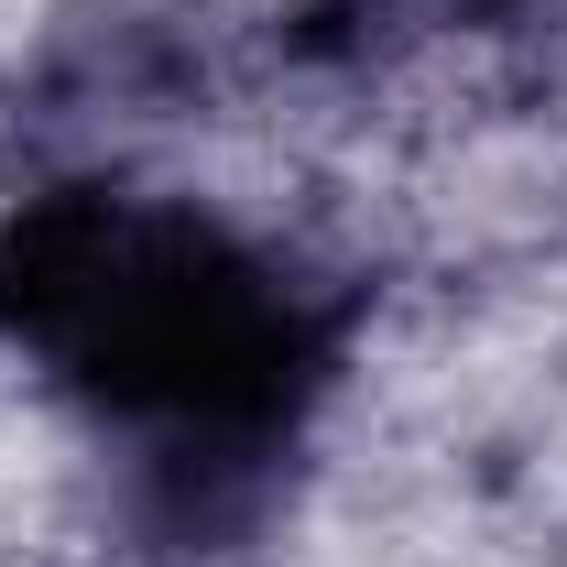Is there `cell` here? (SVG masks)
I'll return each mask as SVG.
<instances>
[{
  "mask_svg": "<svg viewBox=\"0 0 567 567\" xmlns=\"http://www.w3.org/2000/svg\"><path fill=\"white\" fill-rule=\"evenodd\" d=\"M0 350L153 470L240 481L339 382V306L208 197L55 175L0 208Z\"/></svg>",
  "mask_w": 567,
  "mask_h": 567,
  "instance_id": "6da1fadb",
  "label": "cell"
},
{
  "mask_svg": "<svg viewBox=\"0 0 567 567\" xmlns=\"http://www.w3.org/2000/svg\"><path fill=\"white\" fill-rule=\"evenodd\" d=\"M492 11H502V0H492Z\"/></svg>",
  "mask_w": 567,
  "mask_h": 567,
  "instance_id": "7a4b0ae2",
  "label": "cell"
}]
</instances>
